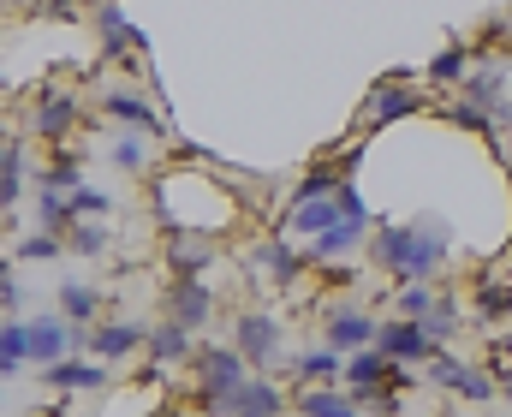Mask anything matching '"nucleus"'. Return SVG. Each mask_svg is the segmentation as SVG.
<instances>
[{
  "mask_svg": "<svg viewBox=\"0 0 512 417\" xmlns=\"http://www.w3.org/2000/svg\"><path fill=\"white\" fill-rule=\"evenodd\" d=\"M233 334H239V352L251 358V370L274 364V352H280V322H274L268 310H239Z\"/></svg>",
  "mask_w": 512,
  "mask_h": 417,
  "instance_id": "0eeeda50",
  "label": "nucleus"
},
{
  "mask_svg": "<svg viewBox=\"0 0 512 417\" xmlns=\"http://www.w3.org/2000/svg\"><path fill=\"white\" fill-rule=\"evenodd\" d=\"M102 114H108V120H120L126 132H149V138H161L155 108H149V102H137L131 90H102Z\"/></svg>",
  "mask_w": 512,
  "mask_h": 417,
  "instance_id": "2eb2a0df",
  "label": "nucleus"
},
{
  "mask_svg": "<svg viewBox=\"0 0 512 417\" xmlns=\"http://www.w3.org/2000/svg\"><path fill=\"white\" fill-rule=\"evenodd\" d=\"M78 227V203L66 197V191H54V185H42V197H36V233H72Z\"/></svg>",
  "mask_w": 512,
  "mask_h": 417,
  "instance_id": "412c9836",
  "label": "nucleus"
},
{
  "mask_svg": "<svg viewBox=\"0 0 512 417\" xmlns=\"http://www.w3.org/2000/svg\"><path fill=\"white\" fill-rule=\"evenodd\" d=\"M376 263H382L399 286H429V280L441 275V263H447V227H441L435 215H417L411 227L382 221V233H376Z\"/></svg>",
  "mask_w": 512,
  "mask_h": 417,
  "instance_id": "f257e3e1",
  "label": "nucleus"
},
{
  "mask_svg": "<svg viewBox=\"0 0 512 417\" xmlns=\"http://www.w3.org/2000/svg\"><path fill=\"white\" fill-rule=\"evenodd\" d=\"M66 245L84 251V257H96V251H108V227H102V221H78V227L66 233Z\"/></svg>",
  "mask_w": 512,
  "mask_h": 417,
  "instance_id": "f704fd0d",
  "label": "nucleus"
},
{
  "mask_svg": "<svg viewBox=\"0 0 512 417\" xmlns=\"http://www.w3.org/2000/svg\"><path fill=\"white\" fill-rule=\"evenodd\" d=\"M30 126H36V138H66V132H72V126H78V96H66V90H60V96H48V102H42V108H36V120H30Z\"/></svg>",
  "mask_w": 512,
  "mask_h": 417,
  "instance_id": "5701e85b",
  "label": "nucleus"
},
{
  "mask_svg": "<svg viewBox=\"0 0 512 417\" xmlns=\"http://www.w3.org/2000/svg\"><path fill=\"white\" fill-rule=\"evenodd\" d=\"M24 364H36L30 358V322H6V334H0V370L18 376Z\"/></svg>",
  "mask_w": 512,
  "mask_h": 417,
  "instance_id": "393cba45",
  "label": "nucleus"
},
{
  "mask_svg": "<svg viewBox=\"0 0 512 417\" xmlns=\"http://www.w3.org/2000/svg\"><path fill=\"white\" fill-rule=\"evenodd\" d=\"M18 191H24V149L6 143V155H0V203L18 209Z\"/></svg>",
  "mask_w": 512,
  "mask_h": 417,
  "instance_id": "cd10ccee",
  "label": "nucleus"
},
{
  "mask_svg": "<svg viewBox=\"0 0 512 417\" xmlns=\"http://www.w3.org/2000/svg\"><path fill=\"white\" fill-rule=\"evenodd\" d=\"M66 251V239L60 233H30V239H18L12 245V257H24V263H54Z\"/></svg>",
  "mask_w": 512,
  "mask_h": 417,
  "instance_id": "7c9ffc66",
  "label": "nucleus"
},
{
  "mask_svg": "<svg viewBox=\"0 0 512 417\" xmlns=\"http://www.w3.org/2000/svg\"><path fill=\"white\" fill-rule=\"evenodd\" d=\"M102 310H108V298H102L96 286H84V280H66V286H60V316H66L72 328H96Z\"/></svg>",
  "mask_w": 512,
  "mask_h": 417,
  "instance_id": "dca6fc26",
  "label": "nucleus"
},
{
  "mask_svg": "<svg viewBox=\"0 0 512 417\" xmlns=\"http://www.w3.org/2000/svg\"><path fill=\"white\" fill-rule=\"evenodd\" d=\"M447 120H453L459 132H477V138H489V132L501 126V114H483L477 102H453V108H447Z\"/></svg>",
  "mask_w": 512,
  "mask_h": 417,
  "instance_id": "c756f323",
  "label": "nucleus"
},
{
  "mask_svg": "<svg viewBox=\"0 0 512 417\" xmlns=\"http://www.w3.org/2000/svg\"><path fill=\"white\" fill-rule=\"evenodd\" d=\"M137 346H149V328L143 322H96V328H84V352H96L102 364H120Z\"/></svg>",
  "mask_w": 512,
  "mask_h": 417,
  "instance_id": "423d86ee",
  "label": "nucleus"
},
{
  "mask_svg": "<svg viewBox=\"0 0 512 417\" xmlns=\"http://www.w3.org/2000/svg\"><path fill=\"white\" fill-rule=\"evenodd\" d=\"M477 310H483V322H501V316H512L507 286H489V280H483V292H477Z\"/></svg>",
  "mask_w": 512,
  "mask_h": 417,
  "instance_id": "e433bc0d",
  "label": "nucleus"
},
{
  "mask_svg": "<svg viewBox=\"0 0 512 417\" xmlns=\"http://www.w3.org/2000/svg\"><path fill=\"white\" fill-rule=\"evenodd\" d=\"M0 298H6V310H18V304H24V286L6 275V292H0Z\"/></svg>",
  "mask_w": 512,
  "mask_h": 417,
  "instance_id": "58836bf2",
  "label": "nucleus"
},
{
  "mask_svg": "<svg viewBox=\"0 0 512 417\" xmlns=\"http://www.w3.org/2000/svg\"><path fill=\"white\" fill-rule=\"evenodd\" d=\"M42 185H54V191H66V197H78V191H84V161H78V155H54V161L42 167Z\"/></svg>",
  "mask_w": 512,
  "mask_h": 417,
  "instance_id": "a878e982",
  "label": "nucleus"
},
{
  "mask_svg": "<svg viewBox=\"0 0 512 417\" xmlns=\"http://www.w3.org/2000/svg\"><path fill=\"white\" fill-rule=\"evenodd\" d=\"M215 263V239H203V233H173V269L179 280H203V269Z\"/></svg>",
  "mask_w": 512,
  "mask_h": 417,
  "instance_id": "aec40b11",
  "label": "nucleus"
},
{
  "mask_svg": "<svg viewBox=\"0 0 512 417\" xmlns=\"http://www.w3.org/2000/svg\"><path fill=\"white\" fill-rule=\"evenodd\" d=\"M393 376H405V370L387 358L382 346H364V352L346 358V388H376V382H393Z\"/></svg>",
  "mask_w": 512,
  "mask_h": 417,
  "instance_id": "a211bd4d",
  "label": "nucleus"
},
{
  "mask_svg": "<svg viewBox=\"0 0 512 417\" xmlns=\"http://www.w3.org/2000/svg\"><path fill=\"white\" fill-rule=\"evenodd\" d=\"M370 227H376V215H364V221H340V227H328L322 239H310V245H316V263H322V257H352V251L364 245V233H370Z\"/></svg>",
  "mask_w": 512,
  "mask_h": 417,
  "instance_id": "b1692460",
  "label": "nucleus"
},
{
  "mask_svg": "<svg viewBox=\"0 0 512 417\" xmlns=\"http://www.w3.org/2000/svg\"><path fill=\"white\" fill-rule=\"evenodd\" d=\"M340 221H364V215H346L340 191H334V197H316V203H292V209H286V239H322V233L340 227Z\"/></svg>",
  "mask_w": 512,
  "mask_h": 417,
  "instance_id": "20e7f679",
  "label": "nucleus"
},
{
  "mask_svg": "<svg viewBox=\"0 0 512 417\" xmlns=\"http://www.w3.org/2000/svg\"><path fill=\"white\" fill-rule=\"evenodd\" d=\"M286 370H292V382H304V388H316V382H334V376H346V352H340V346H316V352H292V358H286Z\"/></svg>",
  "mask_w": 512,
  "mask_h": 417,
  "instance_id": "ddd939ff",
  "label": "nucleus"
},
{
  "mask_svg": "<svg viewBox=\"0 0 512 417\" xmlns=\"http://www.w3.org/2000/svg\"><path fill=\"white\" fill-rule=\"evenodd\" d=\"M501 90H507V72H501V66H489V72H471V78H465V96H471V102H495Z\"/></svg>",
  "mask_w": 512,
  "mask_h": 417,
  "instance_id": "72a5a7b5",
  "label": "nucleus"
},
{
  "mask_svg": "<svg viewBox=\"0 0 512 417\" xmlns=\"http://www.w3.org/2000/svg\"><path fill=\"white\" fill-rule=\"evenodd\" d=\"M72 346H84V328H72L66 316H36L30 322V358L48 370V364H60Z\"/></svg>",
  "mask_w": 512,
  "mask_h": 417,
  "instance_id": "6e6552de",
  "label": "nucleus"
},
{
  "mask_svg": "<svg viewBox=\"0 0 512 417\" xmlns=\"http://www.w3.org/2000/svg\"><path fill=\"white\" fill-rule=\"evenodd\" d=\"M167 316H173L179 328H191V334H197V328L215 316V292H209L203 280H179V286L167 292Z\"/></svg>",
  "mask_w": 512,
  "mask_h": 417,
  "instance_id": "9d476101",
  "label": "nucleus"
},
{
  "mask_svg": "<svg viewBox=\"0 0 512 417\" xmlns=\"http://www.w3.org/2000/svg\"><path fill=\"white\" fill-rule=\"evenodd\" d=\"M96 30H102V54H108V66H120L126 54H143V48H149V36H143V30H131L120 6H108V12L96 18Z\"/></svg>",
  "mask_w": 512,
  "mask_h": 417,
  "instance_id": "f8f14e48",
  "label": "nucleus"
},
{
  "mask_svg": "<svg viewBox=\"0 0 512 417\" xmlns=\"http://www.w3.org/2000/svg\"><path fill=\"white\" fill-rule=\"evenodd\" d=\"M322 328H328V346H340V352H364V346H376V334H382V322H376L370 310H358V304L328 310Z\"/></svg>",
  "mask_w": 512,
  "mask_h": 417,
  "instance_id": "39448f33",
  "label": "nucleus"
},
{
  "mask_svg": "<svg viewBox=\"0 0 512 417\" xmlns=\"http://www.w3.org/2000/svg\"><path fill=\"white\" fill-rule=\"evenodd\" d=\"M417 108H423V102H417V96H411V90H405L399 78H382V84H376V96L364 102V126L376 132V126H393V120L417 114Z\"/></svg>",
  "mask_w": 512,
  "mask_h": 417,
  "instance_id": "9b49d317",
  "label": "nucleus"
},
{
  "mask_svg": "<svg viewBox=\"0 0 512 417\" xmlns=\"http://www.w3.org/2000/svg\"><path fill=\"white\" fill-rule=\"evenodd\" d=\"M251 263L262 269V275H274L280 286H292V280L304 275V269H310L316 257H298V251H292L286 239H268V245H256V257H251Z\"/></svg>",
  "mask_w": 512,
  "mask_h": 417,
  "instance_id": "f3484780",
  "label": "nucleus"
},
{
  "mask_svg": "<svg viewBox=\"0 0 512 417\" xmlns=\"http://www.w3.org/2000/svg\"><path fill=\"white\" fill-rule=\"evenodd\" d=\"M191 364H197V412L203 417H221L227 400L251 382V358L239 346H203Z\"/></svg>",
  "mask_w": 512,
  "mask_h": 417,
  "instance_id": "f03ea898",
  "label": "nucleus"
},
{
  "mask_svg": "<svg viewBox=\"0 0 512 417\" xmlns=\"http://www.w3.org/2000/svg\"><path fill=\"white\" fill-rule=\"evenodd\" d=\"M286 412H292V400H286L268 376H251V382L227 400V412L221 417H286Z\"/></svg>",
  "mask_w": 512,
  "mask_h": 417,
  "instance_id": "1a4fd4ad",
  "label": "nucleus"
},
{
  "mask_svg": "<svg viewBox=\"0 0 512 417\" xmlns=\"http://www.w3.org/2000/svg\"><path fill=\"white\" fill-rule=\"evenodd\" d=\"M143 352H149V370H167V364L197 358V352H191V328H179L173 316H167L161 328H149V346H143Z\"/></svg>",
  "mask_w": 512,
  "mask_h": 417,
  "instance_id": "4468645a",
  "label": "nucleus"
},
{
  "mask_svg": "<svg viewBox=\"0 0 512 417\" xmlns=\"http://www.w3.org/2000/svg\"><path fill=\"white\" fill-rule=\"evenodd\" d=\"M292 412L298 417H364V406L352 394H334V388H304L292 400Z\"/></svg>",
  "mask_w": 512,
  "mask_h": 417,
  "instance_id": "4be33fe9",
  "label": "nucleus"
},
{
  "mask_svg": "<svg viewBox=\"0 0 512 417\" xmlns=\"http://www.w3.org/2000/svg\"><path fill=\"white\" fill-rule=\"evenodd\" d=\"M423 376H429L435 388H453V394H465V382H471V364H459L453 352H435V358L423 364Z\"/></svg>",
  "mask_w": 512,
  "mask_h": 417,
  "instance_id": "bb28decb",
  "label": "nucleus"
},
{
  "mask_svg": "<svg viewBox=\"0 0 512 417\" xmlns=\"http://www.w3.org/2000/svg\"><path fill=\"white\" fill-rule=\"evenodd\" d=\"M72 203H78V221H102V215L114 209V197H108V191H96V185H84Z\"/></svg>",
  "mask_w": 512,
  "mask_h": 417,
  "instance_id": "c9c22d12",
  "label": "nucleus"
},
{
  "mask_svg": "<svg viewBox=\"0 0 512 417\" xmlns=\"http://www.w3.org/2000/svg\"><path fill=\"white\" fill-rule=\"evenodd\" d=\"M435 310V292L429 286H399V298H393V316H405V322H423Z\"/></svg>",
  "mask_w": 512,
  "mask_h": 417,
  "instance_id": "2f4dec72",
  "label": "nucleus"
},
{
  "mask_svg": "<svg viewBox=\"0 0 512 417\" xmlns=\"http://www.w3.org/2000/svg\"><path fill=\"white\" fill-rule=\"evenodd\" d=\"M54 388H72V394H96V388H108V364H84V358H60V364H48L42 370Z\"/></svg>",
  "mask_w": 512,
  "mask_h": 417,
  "instance_id": "6ab92c4d",
  "label": "nucleus"
},
{
  "mask_svg": "<svg viewBox=\"0 0 512 417\" xmlns=\"http://www.w3.org/2000/svg\"><path fill=\"white\" fill-rule=\"evenodd\" d=\"M376 346H382L387 358L399 364V370H423L435 352H441V340L423 328V322H405V316H387L382 334H376Z\"/></svg>",
  "mask_w": 512,
  "mask_h": 417,
  "instance_id": "7ed1b4c3",
  "label": "nucleus"
},
{
  "mask_svg": "<svg viewBox=\"0 0 512 417\" xmlns=\"http://www.w3.org/2000/svg\"><path fill=\"white\" fill-rule=\"evenodd\" d=\"M429 78H435V84H465V48H441V54L429 60Z\"/></svg>",
  "mask_w": 512,
  "mask_h": 417,
  "instance_id": "473e14b6",
  "label": "nucleus"
},
{
  "mask_svg": "<svg viewBox=\"0 0 512 417\" xmlns=\"http://www.w3.org/2000/svg\"><path fill=\"white\" fill-rule=\"evenodd\" d=\"M453 322H459V316H453V310H447V304H441V298H435V310H429V316H423V328H429V334H435V340H447V334H453Z\"/></svg>",
  "mask_w": 512,
  "mask_h": 417,
  "instance_id": "4c0bfd02",
  "label": "nucleus"
},
{
  "mask_svg": "<svg viewBox=\"0 0 512 417\" xmlns=\"http://www.w3.org/2000/svg\"><path fill=\"white\" fill-rule=\"evenodd\" d=\"M114 167H120V173H143V167H149V132L114 138Z\"/></svg>",
  "mask_w": 512,
  "mask_h": 417,
  "instance_id": "c85d7f7f",
  "label": "nucleus"
}]
</instances>
